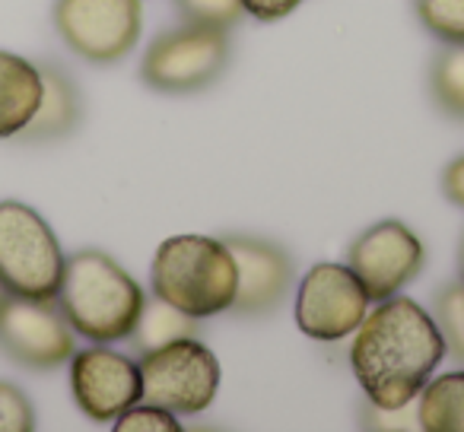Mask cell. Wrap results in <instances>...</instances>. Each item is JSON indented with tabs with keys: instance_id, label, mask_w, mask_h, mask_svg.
Wrapping results in <instances>:
<instances>
[{
	"instance_id": "4fadbf2b",
	"label": "cell",
	"mask_w": 464,
	"mask_h": 432,
	"mask_svg": "<svg viewBox=\"0 0 464 432\" xmlns=\"http://www.w3.org/2000/svg\"><path fill=\"white\" fill-rule=\"evenodd\" d=\"M42 71V99L35 109L33 121L23 130L26 143H52L64 140L77 130L80 118H83V102H80V90L67 71L58 64H39Z\"/></svg>"
},
{
	"instance_id": "8992f818",
	"label": "cell",
	"mask_w": 464,
	"mask_h": 432,
	"mask_svg": "<svg viewBox=\"0 0 464 432\" xmlns=\"http://www.w3.org/2000/svg\"><path fill=\"white\" fill-rule=\"evenodd\" d=\"M143 375V400L172 410L175 417H198L210 410L223 369L207 343L181 337L175 343L137 356Z\"/></svg>"
},
{
	"instance_id": "d4e9b609",
	"label": "cell",
	"mask_w": 464,
	"mask_h": 432,
	"mask_svg": "<svg viewBox=\"0 0 464 432\" xmlns=\"http://www.w3.org/2000/svg\"><path fill=\"white\" fill-rule=\"evenodd\" d=\"M442 194L451 200V204L464 210V153L455 156V159L445 166V172H442Z\"/></svg>"
},
{
	"instance_id": "9a60e30c",
	"label": "cell",
	"mask_w": 464,
	"mask_h": 432,
	"mask_svg": "<svg viewBox=\"0 0 464 432\" xmlns=\"http://www.w3.org/2000/svg\"><path fill=\"white\" fill-rule=\"evenodd\" d=\"M198 318L185 315L181 309H175V305H169L166 299L153 296L143 302V312L140 318H137L134 331H130L128 343L134 347L137 356L143 353H153V350L166 347V343H175L181 341V337H198Z\"/></svg>"
},
{
	"instance_id": "9c48e42d",
	"label": "cell",
	"mask_w": 464,
	"mask_h": 432,
	"mask_svg": "<svg viewBox=\"0 0 464 432\" xmlns=\"http://www.w3.org/2000/svg\"><path fill=\"white\" fill-rule=\"evenodd\" d=\"M0 350L33 372H52L71 362L77 334L54 299H23L7 293L0 299Z\"/></svg>"
},
{
	"instance_id": "cb8c5ba5",
	"label": "cell",
	"mask_w": 464,
	"mask_h": 432,
	"mask_svg": "<svg viewBox=\"0 0 464 432\" xmlns=\"http://www.w3.org/2000/svg\"><path fill=\"white\" fill-rule=\"evenodd\" d=\"M303 7V0H242L246 16H255L258 23H277Z\"/></svg>"
},
{
	"instance_id": "ffe728a7",
	"label": "cell",
	"mask_w": 464,
	"mask_h": 432,
	"mask_svg": "<svg viewBox=\"0 0 464 432\" xmlns=\"http://www.w3.org/2000/svg\"><path fill=\"white\" fill-rule=\"evenodd\" d=\"M172 4H175V10H179L181 23L226 29V33L246 16L242 0H172Z\"/></svg>"
},
{
	"instance_id": "7a4b0ae2",
	"label": "cell",
	"mask_w": 464,
	"mask_h": 432,
	"mask_svg": "<svg viewBox=\"0 0 464 432\" xmlns=\"http://www.w3.org/2000/svg\"><path fill=\"white\" fill-rule=\"evenodd\" d=\"M73 334L92 343L128 341L147 302L143 286L99 248L73 252L54 296Z\"/></svg>"
},
{
	"instance_id": "4316f807",
	"label": "cell",
	"mask_w": 464,
	"mask_h": 432,
	"mask_svg": "<svg viewBox=\"0 0 464 432\" xmlns=\"http://www.w3.org/2000/svg\"><path fill=\"white\" fill-rule=\"evenodd\" d=\"M4 296H7V290H4V283H0V299H4Z\"/></svg>"
},
{
	"instance_id": "7402d4cb",
	"label": "cell",
	"mask_w": 464,
	"mask_h": 432,
	"mask_svg": "<svg viewBox=\"0 0 464 432\" xmlns=\"http://www.w3.org/2000/svg\"><path fill=\"white\" fill-rule=\"evenodd\" d=\"M35 407L14 381H0V432H33Z\"/></svg>"
},
{
	"instance_id": "44dd1931",
	"label": "cell",
	"mask_w": 464,
	"mask_h": 432,
	"mask_svg": "<svg viewBox=\"0 0 464 432\" xmlns=\"http://www.w3.org/2000/svg\"><path fill=\"white\" fill-rule=\"evenodd\" d=\"M118 432H181V423L172 410L160 404H150V400H137L134 407L121 413L115 419Z\"/></svg>"
},
{
	"instance_id": "ba28073f",
	"label": "cell",
	"mask_w": 464,
	"mask_h": 432,
	"mask_svg": "<svg viewBox=\"0 0 464 432\" xmlns=\"http://www.w3.org/2000/svg\"><path fill=\"white\" fill-rule=\"evenodd\" d=\"M366 312L369 296L347 264H337V261L312 264L296 286L293 315H296V328L309 341H350V334L360 328Z\"/></svg>"
},
{
	"instance_id": "6da1fadb",
	"label": "cell",
	"mask_w": 464,
	"mask_h": 432,
	"mask_svg": "<svg viewBox=\"0 0 464 432\" xmlns=\"http://www.w3.org/2000/svg\"><path fill=\"white\" fill-rule=\"evenodd\" d=\"M445 360L432 312L407 296H388L350 334V369L369 404L407 407Z\"/></svg>"
},
{
	"instance_id": "8fae6325",
	"label": "cell",
	"mask_w": 464,
	"mask_h": 432,
	"mask_svg": "<svg viewBox=\"0 0 464 432\" xmlns=\"http://www.w3.org/2000/svg\"><path fill=\"white\" fill-rule=\"evenodd\" d=\"M71 394L86 419L115 423L128 407L143 400L140 360L118 353L109 343H92L73 350L71 356Z\"/></svg>"
},
{
	"instance_id": "2e32d148",
	"label": "cell",
	"mask_w": 464,
	"mask_h": 432,
	"mask_svg": "<svg viewBox=\"0 0 464 432\" xmlns=\"http://www.w3.org/2000/svg\"><path fill=\"white\" fill-rule=\"evenodd\" d=\"M420 429L464 432V369L430 379L417 398Z\"/></svg>"
},
{
	"instance_id": "3957f363",
	"label": "cell",
	"mask_w": 464,
	"mask_h": 432,
	"mask_svg": "<svg viewBox=\"0 0 464 432\" xmlns=\"http://www.w3.org/2000/svg\"><path fill=\"white\" fill-rule=\"evenodd\" d=\"M150 286L153 296L204 322L232 309L236 261L226 239L194 233L172 235L156 248L150 264Z\"/></svg>"
},
{
	"instance_id": "5b68a950",
	"label": "cell",
	"mask_w": 464,
	"mask_h": 432,
	"mask_svg": "<svg viewBox=\"0 0 464 432\" xmlns=\"http://www.w3.org/2000/svg\"><path fill=\"white\" fill-rule=\"evenodd\" d=\"M229 35L213 26H181L156 35L140 61V80L153 92L191 96L223 77L229 64Z\"/></svg>"
},
{
	"instance_id": "484cf974",
	"label": "cell",
	"mask_w": 464,
	"mask_h": 432,
	"mask_svg": "<svg viewBox=\"0 0 464 432\" xmlns=\"http://www.w3.org/2000/svg\"><path fill=\"white\" fill-rule=\"evenodd\" d=\"M458 271H461V280H464V235H461V245H458Z\"/></svg>"
},
{
	"instance_id": "5bb4252c",
	"label": "cell",
	"mask_w": 464,
	"mask_h": 432,
	"mask_svg": "<svg viewBox=\"0 0 464 432\" xmlns=\"http://www.w3.org/2000/svg\"><path fill=\"white\" fill-rule=\"evenodd\" d=\"M42 99L39 64L20 54L0 52V140L20 137L33 121Z\"/></svg>"
},
{
	"instance_id": "ac0fdd59",
	"label": "cell",
	"mask_w": 464,
	"mask_h": 432,
	"mask_svg": "<svg viewBox=\"0 0 464 432\" xmlns=\"http://www.w3.org/2000/svg\"><path fill=\"white\" fill-rule=\"evenodd\" d=\"M432 318L445 341V356L464 366V280L442 286L432 296Z\"/></svg>"
},
{
	"instance_id": "7c38bea8",
	"label": "cell",
	"mask_w": 464,
	"mask_h": 432,
	"mask_svg": "<svg viewBox=\"0 0 464 432\" xmlns=\"http://www.w3.org/2000/svg\"><path fill=\"white\" fill-rule=\"evenodd\" d=\"M236 261V299L232 309L242 318H261L280 309L293 290L296 264L284 245L258 235H226Z\"/></svg>"
},
{
	"instance_id": "d6986e66",
	"label": "cell",
	"mask_w": 464,
	"mask_h": 432,
	"mask_svg": "<svg viewBox=\"0 0 464 432\" xmlns=\"http://www.w3.org/2000/svg\"><path fill=\"white\" fill-rule=\"evenodd\" d=\"M420 26L442 45H464V0H413Z\"/></svg>"
},
{
	"instance_id": "52a82bcc",
	"label": "cell",
	"mask_w": 464,
	"mask_h": 432,
	"mask_svg": "<svg viewBox=\"0 0 464 432\" xmlns=\"http://www.w3.org/2000/svg\"><path fill=\"white\" fill-rule=\"evenodd\" d=\"M54 29L77 58L109 67L137 48L143 29L140 0H54Z\"/></svg>"
},
{
	"instance_id": "277c9868",
	"label": "cell",
	"mask_w": 464,
	"mask_h": 432,
	"mask_svg": "<svg viewBox=\"0 0 464 432\" xmlns=\"http://www.w3.org/2000/svg\"><path fill=\"white\" fill-rule=\"evenodd\" d=\"M64 248L39 210L0 200V283L23 299H54L64 277Z\"/></svg>"
},
{
	"instance_id": "e0dca14e",
	"label": "cell",
	"mask_w": 464,
	"mask_h": 432,
	"mask_svg": "<svg viewBox=\"0 0 464 432\" xmlns=\"http://www.w3.org/2000/svg\"><path fill=\"white\" fill-rule=\"evenodd\" d=\"M430 96L451 121H464V45H445L430 61Z\"/></svg>"
},
{
	"instance_id": "30bf717a",
	"label": "cell",
	"mask_w": 464,
	"mask_h": 432,
	"mask_svg": "<svg viewBox=\"0 0 464 432\" xmlns=\"http://www.w3.org/2000/svg\"><path fill=\"white\" fill-rule=\"evenodd\" d=\"M347 267L362 283L369 302H382L388 296H398L423 274V239L407 223L379 220L350 242Z\"/></svg>"
},
{
	"instance_id": "603a6c76",
	"label": "cell",
	"mask_w": 464,
	"mask_h": 432,
	"mask_svg": "<svg viewBox=\"0 0 464 432\" xmlns=\"http://www.w3.org/2000/svg\"><path fill=\"white\" fill-rule=\"evenodd\" d=\"M360 426L362 429H375V432H407V429H420V417H417V400L407 407H375L366 400L360 413Z\"/></svg>"
}]
</instances>
